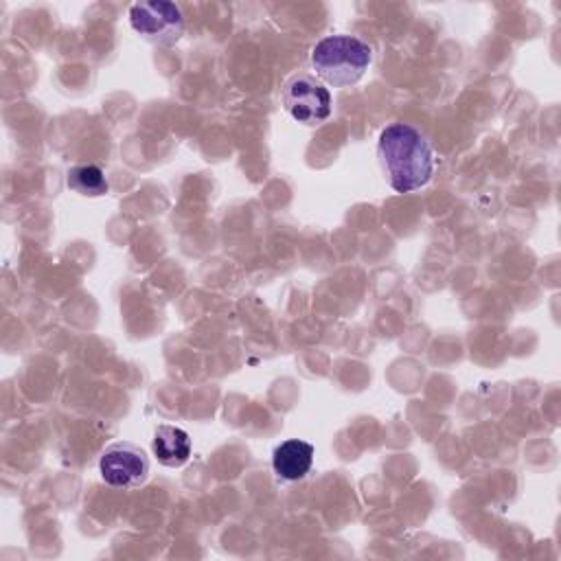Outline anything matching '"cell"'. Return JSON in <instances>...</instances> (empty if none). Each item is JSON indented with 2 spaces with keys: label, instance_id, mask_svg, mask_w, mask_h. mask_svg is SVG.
I'll return each instance as SVG.
<instances>
[{
  "label": "cell",
  "instance_id": "obj_4",
  "mask_svg": "<svg viewBox=\"0 0 561 561\" xmlns=\"http://www.w3.org/2000/svg\"><path fill=\"white\" fill-rule=\"evenodd\" d=\"M99 471L105 484L114 489H136L147 482L151 465L147 451L140 445L116 440L101 451Z\"/></svg>",
  "mask_w": 561,
  "mask_h": 561
},
{
  "label": "cell",
  "instance_id": "obj_5",
  "mask_svg": "<svg viewBox=\"0 0 561 561\" xmlns=\"http://www.w3.org/2000/svg\"><path fill=\"white\" fill-rule=\"evenodd\" d=\"M287 114L309 127L322 125L331 116V94L311 75L291 77L280 94Z\"/></svg>",
  "mask_w": 561,
  "mask_h": 561
},
{
  "label": "cell",
  "instance_id": "obj_1",
  "mask_svg": "<svg viewBox=\"0 0 561 561\" xmlns=\"http://www.w3.org/2000/svg\"><path fill=\"white\" fill-rule=\"evenodd\" d=\"M377 158L388 186L397 193H412L425 186L434 173V153L430 142L408 123H392L381 129Z\"/></svg>",
  "mask_w": 561,
  "mask_h": 561
},
{
  "label": "cell",
  "instance_id": "obj_8",
  "mask_svg": "<svg viewBox=\"0 0 561 561\" xmlns=\"http://www.w3.org/2000/svg\"><path fill=\"white\" fill-rule=\"evenodd\" d=\"M68 186L83 197H101L110 191V182L101 167L77 164L68 169Z\"/></svg>",
  "mask_w": 561,
  "mask_h": 561
},
{
  "label": "cell",
  "instance_id": "obj_3",
  "mask_svg": "<svg viewBox=\"0 0 561 561\" xmlns=\"http://www.w3.org/2000/svg\"><path fill=\"white\" fill-rule=\"evenodd\" d=\"M131 28L147 42L173 46L184 33V15L175 2L145 0L129 7Z\"/></svg>",
  "mask_w": 561,
  "mask_h": 561
},
{
  "label": "cell",
  "instance_id": "obj_6",
  "mask_svg": "<svg viewBox=\"0 0 561 561\" xmlns=\"http://www.w3.org/2000/svg\"><path fill=\"white\" fill-rule=\"evenodd\" d=\"M313 465V445L307 440L289 438L274 447L272 451V469L280 480L296 482L302 480Z\"/></svg>",
  "mask_w": 561,
  "mask_h": 561
},
{
  "label": "cell",
  "instance_id": "obj_7",
  "mask_svg": "<svg viewBox=\"0 0 561 561\" xmlns=\"http://www.w3.org/2000/svg\"><path fill=\"white\" fill-rule=\"evenodd\" d=\"M151 451L164 467H182L191 456V438L182 427L158 425L151 438Z\"/></svg>",
  "mask_w": 561,
  "mask_h": 561
},
{
  "label": "cell",
  "instance_id": "obj_2",
  "mask_svg": "<svg viewBox=\"0 0 561 561\" xmlns=\"http://www.w3.org/2000/svg\"><path fill=\"white\" fill-rule=\"evenodd\" d=\"M370 61L373 48L355 35H327L311 48V68L333 88L357 83Z\"/></svg>",
  "mask_w": 561,
  "mask_h": 561
}]
</instances>
